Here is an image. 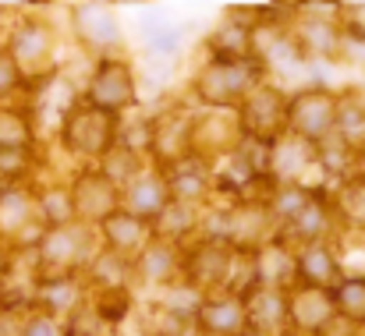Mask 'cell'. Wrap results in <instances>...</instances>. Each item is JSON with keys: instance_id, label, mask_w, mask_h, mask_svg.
I'll use <instances>...</instances> for the list:
<instances>
[{"instance_id": "5b68a950", "label": "cell", "mask_w": 365, "mask_h": 336, "mask_svg": "<svg viewBox=\"0 0 365 336\" xmlns=\"http://www.w3.org/2000/svg\"><path fill=\"white\" fill-rule=\"evenodd\" d=\"M25 138H29V124L14 110H0V149L14 152L18 145H25Z\"/></svg>"}, {"instance_id": "7a4b0ae2", "label": "cell", "mask_w": 365, "mask_h": 336, "mask_svg": "<svg viewBox=\"0 0 365 336\" xmlns=\"http://www.w3.org/2000/svg\"><path fill=\"white\" fill-rule=\"evenodd\" d=\"M64 135H68V145L71 149L103 152L110 145V135H114V113L100 110L93 103H82V107H75V110L68 113Z\"/></svg>"}, {"instance_id": "6da1fadb", "label": "cell", "mask_w": 365, "mask_h": 336, "mask_svg": "<svg viewBox=\"0 0 365 336\" xmlns=\"http://www.w3.org/2000/svg\"><path fill=\"white\" fill-rule=\"evenodd\" d=\"M287 117H291V127L309 138V142H319L330 135L334 120H337V100L323 89H309L302 93L291 107H287Z\"/></svg>"}, {"instance_id": "3957f363", "label": "cell", "mask_w": 365, "mask_h": 336, "mask_svg": "<svg viewBox=\"0 0 365 336\" xmlns=\"http://www.w3.org/2000/svg\"><path fill=\"white\" fill-rule=\"evenodd\" d=\"M89 103L107 113H118L128 103H135V78L121 61H103L100 64V71L93 78V89H89Z\"/></svg>"}, {"instance_id": "8992f818", "label": "cell", "mask_w": 365, "mask_h": 336, "mask_svg": "<svg viewBox=\"0 0 365 336\" xmlns=\"http://www.w3.org/2000/svg\"><path fill=\"white\" fill-rule=\"evenodd\" d=\"M18 78H21V68L11 61L7 50H0V96H7V93L18 85Z\"/></svg>"}, {"instance_id": "277c9868", "label": "cell", "mask_w": 365, "mask_h": 336, "mask_svg": "<svg viewBox=\"0 0 365 336\" xmlns=\"http://www.w3.org/2000/svg\"><path fill=\"white\" fill-rule=\"evenodd\" d=\"M46 43H50L46 28H43V25H36V21H25V25L14 32V39H11V50H7V53H11V61L21 68V64H29V61L43 57Z\"/></svg>"}]
</instances>
